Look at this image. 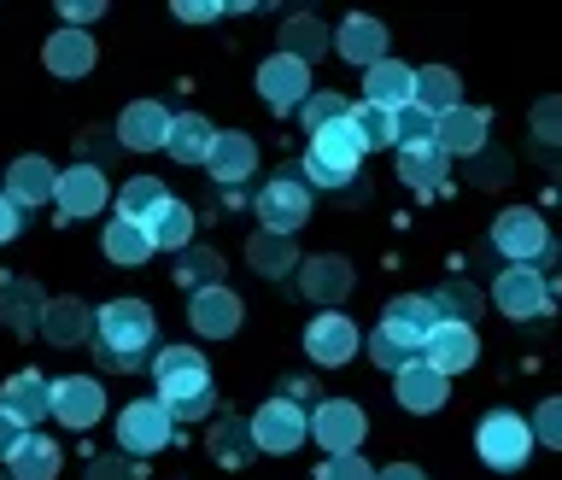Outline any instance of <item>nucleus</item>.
Instances as JSON below:
<instances>
[{"mask_svg":"<svg viewBox=\"0 0 562 480\" xmlns=\"http://www.w3.org/2000/svg\"><path fill=\"white\" fill-rule=\"evenodd\" d=\"M153 311L140 305V299H112V305H100L94 316V351L105 369H117V376H130V369H140V351L153 346Z\"/></svg>","mask_w":562,"mask_h":480,"instance_id":"1","label":"nucleus"},{"mask_svg":"<svg viewBox=\"0 0 562 480\" xmlns=\"http://www.w3.org/2000/svg\"><path fill=\"white\" fill-rule=\"evenodd\" d=\"M153 381H158V404H165L176 422L211 411V364L200 358V351L165 346V351L153 358Z\"/></svg>","mask_w":562,"mask_h":480,"instance_id":"2","label":"nucleus"},{"mask_svg":"<svg viewBox=\"0 0 562 480\" xmlns=\"http://www.w3.org/2000/svg\"><path fill=\"white\" fill-rule=\"evenodd\" d=\"M363 153H369V147H363V135L351 130V118H346V123H328V130L311 135L305 182H316V188H351V176H358Z\"/></svg>","mask_w":562,"mask_h":480,"instance_id":"3","label":"nucleus"},{"mask_svg":"<svg viewBox=\"0 0 562 480\" xmlns=\"http://www.w3.org/2000/svg\"><path fill=\"white\" fill-rule=\"evenodd\" d=\"M474 451H481L486 469L516 475L527 464V451H533V428H527L516 411H492V416H481V428H474Z\"/></svg>","mask_w":562,"mask_h":480,"instance_id":"4","label":"nucleus"},{"mask_svg":"<svg viewBox=\"0 0 562 480\" xmlns=\"http://www.w3.org/2000/svg\"><path fill=\"white\" fill-rule=\"evenodd\" d=\"M252 428V446L258 451H276V457H288V451H299L305 446V434H311V416L299 411V399H270L263 411L246 422Z\"/></svg>","mask_w":562,"mask_h":480,"instance_id":"5","label":"nucleus"},{"mask_svg":"<svg viewBox=\"0 0 562 480\" xmlns=\"http://www.w3.org/2000/svg\"><path fill=\"white\" fill-rule=\"evenodd\" d=\"M170 434H176V416H170L158 399H135L130 411L117 416V446L130 451V457L165 451V446H170Z\"/></svg>","mask_w":562,"mask_h":480,"instance_id":"6","label":"nucleus"},{"mask_svg":"<svg viewBox=\"0 0 562 480\" xmlns=\"http://www.w3.org/2000/svg\"><path fill=\"white\" fill-rule=\"evenodd\" d=\"M311 217V188L299 182V176L281 170L276 182L258 188V223L270 228V235H293V228H305Z\"/></svg>","mask_w":562,"mask_h":480,"instance_id":"7","label":"nucleus"},{"mask_svg":"<svg viewBox=\"0 0 562 480\" xmlns=\"http://www.w3.org/2000/svg\"><path fill=\"white\" fill-rule=\"evenodd\" d=\"M492 299H498V311L516 316V323H533V316L551 311V288H544V276L533 264H509V270L492 281Z\"/></svg>","mask_w":562,"mask_h":480,"instance_id":"8","label":"nucleus"},{"mask_svg":"<svg viewBox=\"0 0 562 480\" xmlns=\"http://www.w3.org/2000/svg\"><path fill=\"white\" fill-rule=\"evenodd\" d=\"M492 241H498V253L509 264H533V258L551 253V228H544V217L539 211H521V205L492 223Z\"/></svg>","mask_w":562,"mask_h":480,"instance_id":"9","label":"nucleus"},{"mask_svg":"<svg viewBox=\"0 0 562 480\" xmlns=\"http://www.w3.org/2000/svg\"><path fill=\"white\" fill-rule=\"evenodd\" d=\"M434 328H439V311H434V299H422V293H398L381 316L386 341H398L404 351H416V358H422V346H428Z\"/></svg>","mask_w":562,"mask_h":480,"instance_id":"10","label":"nucleus"},{"mask_svg":"<svg viewBox=\"0 0 562 480\" xmlns=\"http://www.w3.org/2000/svg\"><path fill=\"white\" fill-rule=\"evenodd\" d=\"M363 428H369V422H363V411L351 399H328V404H316V411H311V434L323 439L328 457H351L363 446Z\"/></svg>","mask_w":562,"mask_h":480,"instance_id":"11","label":"nucleus"},{"mask_svg":"<svg viewBox=\"0 0 562 480\" xmlns=\"http://www.w3.org/2000/svg\"><path fill=\"white\" fill-rule=\"evenodd\" d=\"M258 94L276 105V112H293V105L311 100V65H299L293 53H276V59L258 65Z\"/></svg>","mask_w":562,"mask_h":480,"instance_id":"12","label":"nucleus"},{"mask_svg":"<svg viewBox=\"0 0 562 480\" xmlns=\"http://www.w3.org/2000/svg\"><path fill=\"white\" fill-rule=\"evenodd\" d=\"M481 358V341H474V328L469 323H439L434 334H428V346H422V364L428 369H439V376H463V369Z\"/></svg>","mask_w":562,"mask_h":480,"instance_id":"13","label":"nucleus"},{"mask_svg":"<svg viewBox=\"0 0 562 480\" xmlns=\"http://www.w3.org/2000/svg\"><path fill=\"white\" fill-rule=\"evenodd\" d=\"M100 411H105V393H100L94 376H65V381H53V416H59L65 428H94Z\"/></svg>","mask_w":562,"mask_h":480,"instance_id":"14","label":"nucleus"},{"mask_svg":"<svg viewBox=\"0 0 562 480\" xmlns=\"http://www.w3.org/2000/svg\"><path fill=\"white\" fill-rule=\"evenodd\" d=\"M363 100L381 105V112H404V105H416V70L398 65V59H381L363 70Z\"/></svg>","mask_w":562,"mask_h":480,"instance_id":"15","label":"nucleus"},{"mask_svg":"<svg viewBox=\"0 0 562 480\" xmlns=\"http://www.w3.org/2000/svg\"><path fill=\"white\" fill-rule=\"evenodd\" d=\"M0 411L18 416L24 428H30V422H47V411H53V387H47V376H35V369H18V376L0 387Z\"/></svg>","mask_w":562,"mask_h":480,"instance_id":"16","label":"nucleus"},{"mask_svg":"<svg viewBox=\"0 0 562 480\" xmlns=\"http://www.w3.org/2000/svg\"><path fill=\"white\" fill-rule=\"evenodd\" d=\"M305 351H311V364H328L334 369V364H346L351 351H358V328H351L340 311H323L305 328Z\"/></svg>","mask_w":562,"mask_h":480,"instance_id":"17","label":"nucleus"},{"mask_svg":"<svg viewBox=\"0 0 562 480\" xmlns=\"http://www.w3.org/2000/svg\"><path fill=\"white\" fill-rule=\"evenodd\" d=\"M117 141H123V147H135V153L165 147V141H170V112L158 100H135L130 112L117 118Z\"/></svg>","mask_w":562,"mask_h":480,"instance_id":"18","label":"nucleus"},{"mask_svg":"<svg viewBox=\"0 0 562 480\" xmlns=\"http://www.w3.org/2000/svg\"><path fill=\"white\" fill-rule=\"evenodd\" d=\"M188 323L200 328L205 341H223V334H235V328H240V299L228 293V288L193 293V299H188Z\"/></svg>","mask_w":562,"mask_h":480,"instance_id":"19","label":"nucleus"},{"mask_svg":"<svg viewBox=\"0 0 562 480\" xmlns=\"http://www.w3.org/2000/svg\"><path fill=\"white\" fill-rule=\"evenodd\" d=\"M53 200H59L65 217H94V211L105 205V176L100 165H77L59 176V188H53Z\"/></svg>","mask_w":562,"mask_h":480,"instance_id":"20","label":"nucleus"},{"mask_svg":"<svg viewBox=\"0 0 562 480\" xmlns=\"http://www.w3.org/2000/svg\"><path fill=\"white\" fill-rule=\"evenodd\" d=\"M53 188H59V170H53L47 158H12V170H7V200H12L18 211L53 200Z\"/></svg>","mask_w":562,"mask_h":480,"instance_id":"21","label":"nucleus"},{"mask_svg":"<svg viewBox=\"0 0 562 480\" xmlns=\"http://www.w3.org/2000/svg\"><path fill=\"white\" fill-rule=\"evenodd\" d=\"M211 147H217V130L200 118V112H182V118H170V141H165V153L176 158V165H205Z\"/></svg>","mask_w":562,"mask_h":480,"instance_id":"22","label":"nucleus"},{"mask_svg":"<svg viewBox=\"0 0 562 480\" xmlns=\"http://www.w3.org/2000/svg\"><path fill=\"white\" fill-rule=\"evenodd\" d=\"M205 170L217 176L223 188H235V182H246V176L258 170V147H252V135H217V147H211V158H205Z\"/></svg>","mask_w":562,"mask_h":480,"instance_id":"23","label":"nucleus"},{"mask_svg":"<svg viewBox=\"0 0 562 480\" xmlns=\"http://www.w3.org/2000/svg\"><path fill=\"white\" fill-rule=\"evenodd\" d=\"M393 381H398V404H404V411H416V416H422V411H439V404H446V387H451L439 369H428L422 358H416L411 369H398Z\"/></svg>","mask_w":562,"mask_h":480,"instance_id":"24","label":"nucleus"},{"mask_svg":"<svg viewBox=\"0 0 562 480\" xmlns=\"http://www.w3.org/2000/svg\"><path fill=\"white\" fill-rule=\"evenodd\" d=\"M334 47H340L351 65H363V70H369V65H381V59H386V30L375 24V18H346L340 35H334Z\"/></svg>","mask_w":562,"mask_h":480,"instance_id":"25","label":"nucleus"},{"mask_svg":"<svg viewBox=\"0 0 562 480\" xmlns=\"http://www.w3.org/2000/svg\"><path fill=\"white\" fill-rule=\"evenodd\" d=\"M147 235L158 253H188V241H193V211L182 200H165L153 211V223H147Z\"/></svg>","mask_w":562,"mask_h":480,"instance_id":"26","label":"nucleus"},{"mask_svg":"<svg viewBox=\"0 0 562 480\" xmlns=\"http://www.w3.org/2000/svg\"><path fill=\"white\" fill-rule=\"evenodd\" d=\"M153 253H158V246L147 235V223H130V217L105 223V258H112V264H147Z\"/></svg>","mask_w":562,"mask_h":480,"instance_id":"27","label":"nucleus"},{"mask_svg":"<svg viewBox=\"0 0 562 480\" xmlns=\"http://www.w3.org/2000/svg\"><path fill=\"white\" fill-rule=\"evenodd\" d=\"M316 305H334V299H346L351 293V264L346 258H311L305 264V281H299Z\"/></svg>","mask_w":562,"mask_h":480,"instance_id":"28","label":"nucleus"},{"mask_svg":"<svg viewBox=\"0 0 562 480\" xmlns=\"http://www.w3.org/2000/svg\"><path fill=\"white\" fill-rule=\"evenodd\" d=\"M47 70L53 77H82V70H94V42H88L82 30H59L47 42Z\"/></svg>","mask_w":562,"mask_h":480,"instance_id":"29","label":"nucleus"},{"mask_svg":"<svg viewBox=\"0 0 562 480\" xmlns=\"http://www.w3.org/2000/svg\"><path fill=\"white\" fill-rule=\"evenodd\" d=\"M42 311H47V299L35 293V281H7V288H0V316H7L18 334L42 328Z\"/></svg>","mask_w":562,"mask_h":480,"instance_id":"30","label":"nucleus"},{"mask_svg":"<svg viewBox=\"0 0 562 480\" xmlns=\"http://www.w3.org/2000/svg\"><path fill=\"white\" fill-rule=\"evenodd\" d=\"M481 141H486V112L457 105V112L439 118V153H474Z\"/></svg>","mask_w":562,"mask_h":480,"instance_id":"31","label":"nucleus"},{"mask_svg":"<svg viewBox=\"0 0 562 480\" xmlns=\"http://www.w3.org/2000/svg\"><path fill=\"white\" fill-rule=\"evenodd\" d=\"M7 475L12 480H53L59 475V451H53L42 434H24V446L7 457Z\"/></svg>","mask_w":562,"mask_h":480,"instance_id":"32","label":"nucleus"},{"mask_svg":"<svg viewBox=\"0 0 562 480\" xmlns=\"http://www.w3.org/2000/svg\"><path fill=\"white\" fill-rule=\"evenodd\" d=\"M170 193L158 176H135V182H123L117 188V217H130V223H153V211L165 205Z\"/></svg>","mask_w":562,"mask_h":480,"instance_id":"33","label":"nucleus"},{"mask_svg":"<svg viewBox=\"0 0 562 480\" xmlns=\"http://www.w3.org/2000/svg\"><path fill=\"white\" fill-rule=\"evenodd\" d=\"M246 264H252L258 276H288L293 264H299V253H293V235H252V246H246Z\"/></svg>","mask_w":562,"mask_h":480,"instance_id":"34","label":"nucleus"},{"mask_svg":"<svg viewBox=\"0 0 562 480\" xmlns=\"http://www.w3.org/2000/svg\"><path fill=\"white\" fill-rule=\"evenodd\" d=\"M416 105H422V112H434V118H446V112L463 105V100H457V77L446 65H434V70H422V77H416Z\"/></svg>","mask_w":562,"mask_h":480,"instance_id":"35","label":"nucleus"},{"mask_svg":"<svg viewBox=\"0 0 562 480\" xmlns=\"http://www.w3.org/2000/svg\"><path fill=\"white\" fill-rule=\"evenodd\" d=\"M42 328H47V341H53V346H77V341H82V328H88V311L77 305V299H47Z\"/></svg>","mask_w":562,"mask_h":480,"instance_id":"36","label":"nucleus"},{"mask_svg":"<svg viewBox=\"0 0 562 480\" xmlns=\"http://www.w3.org/2000/svg\"><path fill=\"white\" fill-rule=\"evenodd\" d=\"M393 141H398V153L439 147V118L422 112V105H404V112H393Z\"/></svg>","mask_w":562,"mask_h":480,"instance_id":"37","label":"nucleus"},{"mask_svg":"<svg viewBox=\"0 0 562 480\" xmlns=\"http://www.w3.org/2000/svg\"><path fill=\"white\" fill-rule=\"evenodd\" d=\"M398 176H404L411 188H439V182H446V153H439V147L398 153Z\"/></svg>","mask_w":562,"mask_h":480,"instance_id":"38","label":"nucleus"},{"mask_svg":"<svg viewBox=\"0 0 562 480\" xmlns=\"http://www.w3.org/2000/svg\"><path fill=\"white\" fill-rule=\"evenodd\" d=\"M299 118H305V130L316 135V130H328V123H346V118H351V105H346V94L323 88V94H311L305 105H299Z\"/></svg>","mask_w":562,"mask_h":480,"instance_id":"39","label":"nucleus"},{"mask_svg":"<svg viewBox=\"0 0 562 480\" xmlns=\"http://www.w3.org/2000/svg\"><path fill=\"white\" fill-rule=\"evenodd\" d=\"M434 311H439V323H469V328H474V311H481V293H474V288H463V281H451V288H439Z\"/></svg>","mask_w":562,"mask_h":480,"instance_id":"40","label":"nucleus"},{"mask_svg":"<svg viewBox=\"0 0 562 480\" xmlns=\"http://www.w3.org/2000/svg\"><path fill=\"white\" fill-rule=\"evenodd\" d=\"M211 451H217V464L240 469L246 457H252V428H235V422H217V428H211Z\"/></svg>","mask_w":562,"mask_h":480,"instance_id":"41","label":"nucleus"},{"mask_svg":"<svg viewBox=\"0 0 562 480\" xmlns=\"http://www.w3.org/2000/svg\"><path fill=\"white\" fill-rule=\"evenodd\" d=\"M281 42L293 47V59H299V65H311L316 53H328V35H323V24H316V18H293V24L281 30Z\"/></svg>","mask_w":562,"mask_h":480,"instance_id":"42","label":"nucleus"},{"mask_svg":"<svg viewBox=\"0 0 562 480\" xmlns=\"http://www.w3.org/2000/svg\"><path fill=\"white\" fill-rule=\"evenodd\" d=\"M351 130L363 135V147H393V112H381V105H351Z\"/></svg>","mask_w":562,"mask_h":480,"instance_id":"43","label":"nucleus"},{"mask_svg":"<svg viewBox=\"0 0 562 480\" xmlns=\"http://www.w3.org/2000/svg\"><path fill=\"white\" fill-rule=\"evenodd\" d=\"M211 276H217V253H188V258H182V270H176V281H182V288L193 281V293L217 288V281H211Z\"/></svg>","mask_w":562,"mask_h":480,"instance_id":"44","label":"nucleus"},{"mask_svg":"<svg viewBox=\"0 0 562 480\" xmlns=\"http://www.w3.org/2000/svg\"><path fill=\"white\" fill-rule=\"evenodd\" d=\"M369 364H375V369H393V376H398V369L416 364V351H404L398 341H386V334L375 328V341H369Z\"/></svg>","mask_w":562,"mask_h":480,"instance_id":"45","label":"nucleus"},{"mask_svg":"<svg viewBox=\"0 0 562 480\" xmlns=\"http://www.w3.org/2000/svg\"><path fill=\"white\" fill-rule=\"evenodd\" d=\"M527 428H533V439H544V446H557V451H562V399H544Z\"/></svg>","mask_w":562,"mask_h":480,"instance_id":"46","label":"nucleus"},{"mask_svg":"<svg viewBox=\"0 0 562 480\" xmlns=\"http://www.w3.org/2000/svg\"><path fill=\"white\" fill-rule=\"evenodd\" d=\"M323 480H375V469H369L363 457L351 451V457H328V464H323Z\"/></svg>","mask_w":562,"mask_h":480,"instance_id":"47","label":"nucleus"},{"mask_svg":"<svg viewBox=\"0 0 562 480\" xmlns=\"http://www.w3.org/2000/svg\"><path fill=\"white\" fill-rule=\"evenodd\" d=\"M24 422H18V416H7V411H0V464H7V457L18 451V446H24Z\"/></svg>","mask_w":562,"mask_h":480,"instance_id":"48","label":"nucleus"},{"mask_svg":"<svg viewBox=\"0 0 562 480\" xmlns=\"http://www.w3.org/2000/svg\"><path fill=\"white\" fill-rule=\"evenodd\" d=\"M18 235H24V211H18V205L7 200V193H0V246L18 241Z\"/></svg>","mask_w":562,"mask_h":480,"instance_id":"49","label":"nucleus"},{"mask_svg":"<svg viewBox=\"0 0 562 480\" xmlns=\"http://www.w3.org/2000/svg\"><path fill=\"white\" fill-rule=\"evenodd\" d=\"M217 12L223 7H211V0H176V18H182V24H211Z\"/></svg>","mask_w":562,"mask_h":480,"instance_id":"50","label":"nucleus"},{"mask_svg":"<svg viewBox=\"0 0 562 480\" xmlns=\"http://www.w3.org/2000/svg\"><path fill=\"white\" fill-rule=\"evenodd\" d=\"M88 480H135V469H130V464H117V457H100V464L88 469Z\"/></svg>","mask_w":562,"mask_h":480,"instance_id":"51","label":"nucleus"},{"mask_svg":"<svg viewBox=\"0 0 562 480\" xmlns=\"http://www.w3.org/2000/svg\"><path fill=\"white\" fill-rule=\"evenodd\" d=\"M65 24H88V18H100V0H65Z\"/></svg>","mask_w":562,"mask_h":480,"instance_id":"52","label":"nucleus"},{"mask_svg":"<svg viewBox=\"0 0 562 480\" xmlns=\"http://www.w3.org/2000/svg\"><path fill=\"white\" fill-rule=\"evenodd\" d=\"M539 130H544V135H557V130H562V105H557V100H551V105H539Z\"/></svg>","mask_w":562,"mask_h":480,"instance_id":"53","label":"nucleus"},{"mask_svg":"<svg viewBox=\"0 0 562 480\" xmlns=\"http://www.w3.org/2000/svg\"><path fill=\"white\" fill-rule=\"evenodd\" d=\"M375 480H428V475H422L416 464H393V469H381Z\"/></svg>","mask_w":562,"mask_h":480,"instance_id":"54","label":"nucleus"},{"mask_svg":"<svg viewBox=\"0 0 562 480\" xmlns=\"http://www.w3.org/2000/svg\"><path fill=\"white\" fill-rule=\"evenodd\" d=\"M0 480H12V475H7V469H0Z\"/></svg>","mask_w":562,"mask_h":480,"instance_id":"55","label":"nucleus"}]
</instances>
